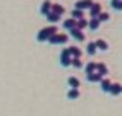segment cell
<instances>
[{
    "label": "cell",
    "mask_w": 122,
    "mask_h": 116,
    "mask_svg": "<svg viewBox=\"0 0 122 116\" xmlns=\"http://www.w3.org/2000/svg\"><path fill=\"white\" fill-rule=\"evenodd\" d=\"M57 32H59V27H57L55 24H50V26H46V27H41L36 32V41H38V43H45V41H48L53 34H57Z\"/></svg>",
    "instance_id": "obj_1"
},
{
    "label": "cell",
    "mask_w": 122,
    "mask_h": 116,
    "mask_svg": "<svg viewBox=\"0 0 122 116\" xmlns=\"http://www.w3.org/2000/svg\"><path fill=\"white\" fill-rule=\"evenodd\" d=\"M59 63H60V67H64V68L72 67V56L69 53V48H62V51L59 55Z\"/></svg>",
    "instance_id": "obj_2"
},
{
    "label": "cell",
    "mask_w": 122,
    "mask_h": 116,
    "mask_svg": "<svg viewBox=\"0 0 122 116\" xmlns=\"http://www.w3.org/2000/svg\"><path fill=\"white\" fill-rule=\"evenodd\" d=\"M69 41V34H66V32H57V34H53L50 39L46 41L48 45H55V46H59V45H66Z\"/></svg>",
    "instance_id": "obj_3"
},
{
    "label": "cell",
    "mask_w": 122,
    "mask_h": 116,
    "mask_svg": "<svg viewBox=\"0 0 122 116\" xmlns=\"http://www.w3.org/2000/svg\"><path fill=\"white\" fill-rule=\"evenodd\" d=\"M52 5H53V2H52V0H43V2L40 4V9H38V12L46 17V15L52 12Z\"/></svg>",
    "instance_id": "obj_4"
},
{
    "label": "cell",
    "mask_w": 122,
    "mask_h": 116,
    "mask_svg": "<svg viewBox=\"0 0 122 116\" xmlns=\"http://www.w3.org/2000/svg\"><path fill=\"white\" fill-rule=\"evenodd\" d=\"M88 12H89V19H96V17H98V15L103 12V7H102V4L95 2V4L91 5V9H89Z\"/></svg>",
    "instance_id": "obj_5"
},
{
    "label": "cell",
    "mask_w": 122,
    "mask_h": 116,
    "mask_svg": "<svg viewBox=\"0 0 122 116\" xmlns=\"http://www.w3.org/2000/svg\"><path fill=\"white\" fill-rule=\"evenodd\" d=\"M69 36L72 38V39H76L77 43H84L86 41V36H84V32L81 31V29H72V31H69Z\"/></svg>",
    "instance_id": "obj_6"
},
{
    "label": "cell",
    "mask_w": 122,
    "mask_h": 116,
    "mask_svg": "<svg viewBox=\"0 0 122 116\" xmlns=\"http://www.w3.org/2000/svg\"><path fill=\"white\" fill-rule=\"evenodd\" d=\"M93 4H95L93 0H77V2L74 4V9H77V10H89Z\"/></svg>",
    "instance_id": "obj_7"
},
{
    "label": "cell",
    "mask_w": 122,
    "mask_h": 116,
    "mask_svg": "<svg viewBox=\"0 0 122 116\" xmlns=\"http://www.w3.org/2000/svg\"><path fill=\"white\" fill-rule=\"evenodd\" d=\"M62 27L66 29V31H72V29H76V27H77V21H76V19H72V17L64 19V21H62Z\"/></svg>",
    "instance_id": "obj_8"
},
{
    "label": "cell",
    "mask_w": 122,
    "mask_h": 116,
    "mask_svg": "<svg viewBox=\"0 0 122 116\" xmlns=\"http://www.w3.org/2000/svg\"><path fill=\"white\" fill-rule=\"evenodd\" d=\"M103 79H105V77H102L98 72H95V73H88V75H86V82H91V84H100Z\"/></svg>",
    "instance_id": "obj_9"
},
{
    "label": "cell",
    "mask_w": 122,
    "mask_h": 116,
    "mask_svg": "<svg viewBox=\"0 0 122 116\" xmlns=\"http://www.w3.org/2000/svg\"><path fill=\"white\" fill-rule=\"evenodd\" d=\"M112 84H113V82H112L108 77H105V79L100 82V89L103 90L105 94H108V92H110V89H112Z\"/></svg>",
    "instance_id": "obj_10"
},
{
    "label": "cell",
    "mask_w": 122,
    "mask_h": 116,
    "mask_svg": "<svg viewBox=\"0 0 122 116\" xmlns=\"http://www.w3.org/2000/svg\"><path fill=\"white\" fill-rule=\"evenodd\" d=\"M112 97H117L122 94V84H119V82H113L112 84V89H110V92H108Z\"/></svg>",
    "instance_id": "obj_11"
},
{
    "label": "cell",
    "mask_w": 122,
    "mask_h": 116,
    "mask_svg": "<svg viewBox=\"0 0 122 116\" xmlns=\"http://www.w3.org/2000/svg\"><path fill=\"white\" fill-rule=\"evenodd\" d=\"M79 96H81L79 89H67V92H66V97L69 101H76V99H79Z\"/></svg>",
    "instance_id": "obj_12"
},
{
    "label": "cell",
    "mask_w": 122,
    "mask_h": 116,
    "mask_svg": "<svg viewBox=\"0 0 122 116\" xmlns=\"http://www.w3.org/2000/svg\"><path fill=\"white\" fill-rule=\"evenodd\" d=\"M67 85H69V89H79L81 87V80L77 77H74V75H71V77H67Z\"/></svg>",
    "instance_id": "obj_13"
},
{
    "label": "cell",
    "mask_w": 122,
    "mask_h": 116,
    "mask_svg": "<svg viewBox=\"0 0 122 116\" xmlns=\"http://www.w3.org/2000/svg\"><path fill=\"white\" fill-rule=\"evenodd\" d=\"M96 51H98L96 43H95V41H88V43H86V55L88 56H93V55H96Z\"/></svg>",
    "instance_id": "obj_14"
},
{
    "label": "cell",
    "mask_w": 122,
    "mask_h": 116,
    "mask_svg": "<svg viewBox=\"0 0 122 116\" xmlns=\"http://www.w3.org/2000/svg\"><path fill=\"white\" fill-rule=\"evenodd\" d=\"M100 21L98 19H88V29L89 31H98L100 29Z\"/></svg>",
    "instance_id": "obj_15"
},
{
    "label": "cell",
    "mask_w": 122,
    "mask_h": 116,
    "mask_svg": "<svg viewBox=\"0 0 122 116\" xmlns=\"http://www.w3.org/2000/svg\"><path fill=\"white\" fill-rule=\"evenodd\" d=\"M95 43H96V48H98V51H108V46H110V45H108L105 39H96Z\"/></svg>",
    "instance_id": "obj_16"
},
{
    "label": "cell",
    "mask_w": 122,
    "mask_h": 116,
    "mask_svg": "<svg viewBox=\"0 0 122 116\" xmlns=\"http://www.w3.org/2000/svg\"><path fill=\"white\" fill-rule=\"evenodd\" d=\"M96 72H98L102 77H107V73H108V67H107L105 63H102V62H100V63H96Z\"/></svg>",
    "instance_id": "obj_17"
},
{
    "label": "cell",
    "mask_w": 122,
    "mask_h": 116,
    "mask_svg": "<svg viewBox=\"0 0 122 116\" xmlns=\"http://www.w3.org/2000/svg\"><path fill=\"white\" fill-rule=\"evenodd\" d=\"M52 12L62 17V15L66 14V9H64V5H60V4H53V5H52Z\"/></svg>",
    "instance_id": "obj_18"
},
{
    "label": "cell",
    "mask_w": 122,
    "mask_h": 116,
    "mask_svg": "<svg viewBox=\"0 0 122 116\" xmlns=\"http://www.w3.org/2000/svg\"><path fill=\"white\" fill-rule=\"evenodd\" d=\"M69 53H71L72 58H81L83 56V51H81V48H77V46H69Z\"/></svg>",
    "instance_id": "obj_19"
},
{
    "label": "cell",
    "mask_w": 122,
    "mask_h": 116,
    "mask_svg": "<svg viewBox=\"0 0 122 116\" xmlns=\"http://www.w3.org/2000/svg\"><path fill=\"white\" fill-rule=\"evenodd\" d=\"M95 72H96V63L95 62H88L84 65V73L88 75V73H95Z\"/></svg>",
    "instance_id": "obj_20"
},
{
    "label": "cell",
    "mask_w": 122,
    "mask_h": 116,
    "mask_svg": "<svg viewBox=\"0 0 122 116\" xmlns=\"http://www.w3.org/2000/svg\"><path fill=\"white\" fill-rule=\"evenodd\" d=\"M71 17H72V19H76V21H79V19H84V10L72 9V10H71Z\"/></svg>",
    "instance_id": "obj_21"
},
{
    "label": "cell",
    "mask_w": 122,
    "mask_h": 116,
    "mask_svg": "<svg viewBox=\"0 0 122 116\" xmlns=\"http://www.w3.org/2000/svg\"><path fill=\"white\" fill-rule=\"evenodd\" d=\"M110 7L115 12H122V0H110Z\"/></svg>",
    "instance_id": "obj_22"
},
{
    "label": "cell",
    "mask_w": 122,
    "mask_h": 116,
    "mask_svg": "<svg viewBox=\"0 0 122 116\" xmlns=\"http://www.w3.org/2000/svg\"><path fill=\"white\" fill-rule=\"evenodd\" d=\"M60 19H62L60 15H57V14H53V12H50V14L46 15V21L50 22V24H55V26H57V22H59Z\"/></svg>",
    "instance_id": "obj_23"
},
{
    "label": "cell",
    "mask_w": 122,
    "mask_h": 116,
    "mask_svg": "<svg viewBox=\"0 0 122 116\" xmlns=\"http://www.w3.org/2000/svg\"><path fill=\"white\" fill-rule=\"evenodd\" d=\"M72 67L74 68H84L83 60H81V58H72Z\"/></svg>",
    "instance_id": "obj_24"
},
{
    "label": "cell",
    "mask_w": 122,
    "mask_h": 116,
    "mask_svg": "<svg viewBox=\"0 0 122 116\" xmlns=\"http://www.w3.org/2000/svg\"><path fill=\"white\" fill-rule=\"evenodd\" d=\"M88 27V19L84 17V19H79L77 21V29H81V31H84Z\"/></svg>",
    "instance_id": "obj_25"
},
{
    "label": "cell",
    "mask_w": 122,
    "mask_h": 116,
    "mask_svg": "<svg viewBox=\"0 0 122 116\" xmlns=\"http://www.w3.org/2000/svg\"><path fill=\"white\" fill-rule=\"evenodd\" d=\"M96 19H98L100 22H107V21H110V14H108V12H102Z\"/></svg>",
    "instance_id": "obj_26"
}]
</instances>
